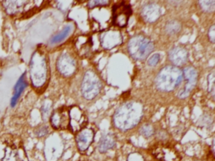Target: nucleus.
<instances>
[{
  "mask_svg": "<svg viewBox=\"0 0 215 161\" xmlns=\"http://www.w3.org/2000/svg\"><path fill=\"white\" fill-rule=\"evenodd\" d=\"M143 115L144 108L140 103L137 101L128 102L116 110L113 122L117 129L126 131L135 128L141 120Z\"/></svg>",
  "mask_w": 215,
  "mask_h": 161,
  "instance_id": "nucleus-1",
  "label": "nucleus"
},
{
  "mask_svg": "<svg viewBox=\"0 0 215 161\" xmlns=\"http://www.w3.org/2000/svg\"><path fill=\"white\" fill-rule=\"evenodd\" d=\"M48 63L46 56L41 51H36L32 55L30 62V78L33 87L42 88L47 82Z\"/></svg>",
  "mask_w": 215,
  "mask_h": 161,
  "instance_id": "nucleus-2",
  "label": "nucleus"
},
{
  "mask_svg": "<svg viewBox=\"0 0 215 161\" xmlns=\"http://www.w3.org/2000/svg\"><path fill=\"white\" fill-rule=\"evenodd\" d=\"M183 80V72L179 67L166 66L163 67L156 78V86L161 92L173 91Z\"/></svg>",
  "mask_w": 215,
  "mask_h": 161,
  "instance_id": "nucleus-3",
  "label": "nucleus"
},
{
  "mask_svg": "<svg viewBox=\"0 0 215 161\" xmlns=\"http://www.w3.org/2000/svg\"><path fill=\"white\" fill-rule=\"evenodd\" d=\"M154 43L151 39L145 35H135L128 44V51L134 59L142 61L154 51Z\"/></svg>",
  "mask_w": 215,
  "mask_h": 161,
  "instance_id": "nucleus-4",
  "label": "nucleus"
},
{
  "mask_svg": "<svg viewBox=\"0 0 215 161\" xmlns=\"http://www.w3.org/2000/svg\"><path fill=\"white\" fill-rule=\"evenodd\" d=\"M24 149L14 140L7 139H0V161H25Z\"/></svg>",
  "mask_w": 215,
  "mask_h": 161,
  "instance_id": "nucleus-5",
  "label": "nucleus"
},
{
  "mask_svg": "<svg viewBox=\"0 0 215 161\" xmlns=\"http://www.w3.org/2000/svg\"><path fill=\"white\" fill-rule=\"evenodd\" d=\"M102 82L98 76L93 71H87L84 74L81 85V90L83 97L87 100L95 98L101 92Z\"/></svg>",
  "mask_w": 215,
  "mask_h": 161,
  "instance_id": "nucleus-6",
  "label": "nucleus"
},
{
  "mask_svg": "<svg viewBox=\"0 0 215 161\" xmlns=\"http://www.w3.org/2000/svg\"><path fill=\"white\" fill-rule=\"evenodd\" d=\"M132 14L131 6L126 2L119 3L113 7V23L119 28H125Z\"/></svg>",
  "mask_w": 215,
  "mask_h": 161,
  "instance_id": "nucleus-7",
  "label": "nucleus"
},
{
  "mask_svg": "<svg viewBox=\"0 0 215 161\" xmlns=\"http://www.w3.org/2000/svg\"><path fill=\"white\" fill-rule=\"evenodd\" d=\"M56 68L62 76L65 77H70L76 72L77 64L72 56L67 53H63L58 57Z\"/></svg>",
  "mask_w": 215,
  "mask_h": 161,
  "instance_id": "nucleus-8",
  "label": "nucleus"
},
{
  "mask_svg": "<svg viewBox=\"0 0 215 161\" xmlns=\"http://www.w3.org/2000/svg\"><path fill=\"white\" fill-rule=\"evenodd\" d=\"M1 4L7 14L10 16H16L29 12L30 9V7H34L35 5V2L24 0L4 1L1 3Z\"/></svg>",
  "mask_w": 215,
  "mask_h": 161,
  "instance_id": "nucleus-9",
  "label": "nucleus"
},
{
  "mask_svg": "<svg viewBox=\"0 0 215 161\" xmlns=\"http://www.w3.org/2000/svg\"><path fill=\"white\" fill-rule=\"evenodd\" d=\"M50 123L55 129H70V108H59L51 115Z\"/></svg>",
  "mask_w": 215,
  "mask_h": 161,
  "instance_id": "nucleus-10",
  "label": "nucleus"
},
{
  "mask_svg": "<svg viewBox=\"0 0 215 161\" xmlns=\"http://www.w3.org/2000/svg\"><path fill=\"white\" fill-rule=\"evenodd\" d=\"M182 72H183V79H185V87L183 90L178 93V97L180 98H186L195 88L198 82V76L197 71L191 66L185 68Z\"/></svg>",
  "mask_w": 215,
  "mask_h": 161,
  "instance_id": "nucleus-11",
  "label": "nucleus"
},
{
  "mask_svg": "<svg viewBox=\"0 0 215 161\" xmlns=\"http://www.w3.org/2000/svg\"><path fill=\"white\" fill-rule=\"evenodd\" d=\"M95 132L92 128L85 127L80 130L76 137V143L79 150L82 152L87 150L93 142Z\"/></svg>",
  "mask_w": 215,
  "mask_h": 161,
  "instance_id": "nucleus-12",
  "label": "nucleus"
},
{
  "mask_svg": "<svg viewBox=\"0 0 215 161\" xmlns=\"http://www.w3.org/2000/svg\"><path fill=\"white\" fill-rule=\"evenodd\" d=\"M86 123L87 119L82 110L77 107L70 108V129L72 132H79L83 129Z\"/></svg>",
  "mask_w": 215,
  "mask_h": 161,
  "instance_id": "nucleus-13",
  "label": "nucleus"
},
{
  "mask_svg": "<svg viewBox=\"0 0 215 161\" xmlns=\"http://www.w3.org/2000/svg\"><path fill=\"white\" fill-rule=\"evenodd\" d=\"M100 42L104 49L110 50L122 43V35L119 31L110 30L102 35Z\"/></svg>",
  "mask_w": 215,
  "mask_h": 161,
  "instance_id": "nucleus-14",
  "label": "nucleus"
},
{
  "mask_svg": "<svg viewBox=\"0 0 215 161\" xmlns=\"http://www.w3.org/2000/svg\"><path fill=\"white\" fill-rule=\"evenodd\" d=\"M161 7L156 3H149L143 6L141 9V16L143 19L149 23L156 22L161 16Z\"/></svg>",
  "mask_w": 215,
  "mask_h": 161,
  "instance_id": "nucleus-15",
  "label": "nucleus"
},
{
  "mask_svg": "<svg viewBox=\"0 0 215 161\" xmlns=\"http://www.w3.org/2000/svg\"><path fill=\"white\" fill-rule=\"evenodd\" d=\"M168 56L174 66L177 67L187 62L188 59V51L184 47L176 46L169 51Z\"/></svg>",
  "mask_w": 215,
  "mask_h": 161,
  "instance_id": "nucleus-16",
  "label": "nucleus"
},
{
  "mask_svg": "<svg viewBox=\"0 0 215 161\" xmlns=\"http://www.w3.org/2000/svg\"><path fill=\"white\" fill-rule=\"evenodd\" d=\"M155 155L161 161H180L181 158L177 152L170 147L158 148L155 152Z\"/></svg>",
  "mask_w": 215,
  "mask_h": 161,
  "instance_id": "nucleus-17",
  "label": "nucleus"
},
{
  "mask_svg": "<svg viewBox=\"0 0 215 161\" xmlns=\"http://www.w3.org/2000/svg\"><path fill=\"white\" fill-rule=\"evenodd\" d=\"M116 144V138L113 134H107L105 135L102 136L100 139L98 149L100 153L104 154L109 150L112 149Z\"/></svg>",
  "mask_w": 215,
  "mask_h": 161,
  "instance_id": "nucleus-18",
  "label": "nucleus"
},
{
  "mask_svg": "<svg viewBox=\"0 0 215 161\" xmlns=\"http://www.w3.org/2000/svg\"><path fill=\"white\" fill-rule=\"evenodd\" d=\"M27 82L25 81V73H24L22 76H21L20 79L18 80L17 83H16L15 87H14V94H13V97L11 98L10 105L12 108H14L17 104V102L20 98V97L21 96L22 92H24L25 88L26 87Z\"/></svg>",
  "mask_w": 215,
  "mask_h": 161,
  "instance_id": "nucleus-19",
  "label": "nucleus"
},
{
  "mask_svg": "<svg viewBox=\"0 0 215 161\" xmlns=\"http://www.w3.org/2000/svg\"><path fill=\"white\" fill-rule=\"evenodd\" d=\"M91 40L89 38L86 36H80L77 40L76 42V46L79 55L80 56H87L88 54L90 52L91 50Z\"/></svg>",
  "mask_w": 215,
  "mask_h": 161,
  "instance_id": "nucleus-20",
  "label": "nucleus"
},
{
  "mask_svg": "<svg viewBox=\"0 0 215 161\" xmlns=\"http://www.w3.org/2000/svg\"><path fill=\"white\" fill-rule=\"evenodd\" d=\"M72 27L71 25L66 26L62 31L60 32V33H58L57 35H56L55 36H53L51 39L50 44L54 45V44H57V43L63 41L70 35V33L72 32Z\"/></svg>",
  "mask_w": 215,
  "mask_h": 161,
  "instance_id": "nucleus-21",
  "label": "nucleus"
},
{
  "mask_svg": "<svg viewBox=\"0 0 215 161\" xmlns=\"http://www.w3.org/2000/svg\"><path fill=\"white\" fill-rule=\"evenodd\" d=\"M166 32L167 33L168 35H176L177 34L181 29H182V25L181 23L177 20H172L170 22H168L167 24L166 25Z\"/></svg>",
  "mask_w": 215,
  "mask_h": 161,
  "instance_id": "nucleus-22",
  "label": "nucleus"
},
{
  "mask_svg": "<svg viewBox=\"0 0 215 161\" xmlns=\"http://www.w3.org/2000/svg\"><path fill=\"white\" fill-rule=\"evenodd\" d=\"M199 5L201 9L205 12H214L215 9V1L214 0H208V1H199Z\"/></svg>",
  "mask_w": 215,
  "mask_h": 161,
  "instance_id": "nucleus-23",
  "label": "nucleus"
},
{
  "mask_svg": "<svg viewBox=\"0 0 215 161\" xmlns=\"http://www.w3.org/2000/svg\"><path fill=\"white\" fill-rule=\"evenodd\" d=\"M140 133L142 136H144L145 138H150L155 133V129L153 128L152 125L151 124H145L142 126L140 129Z\"/></svg>",
  "mask_w": 215,
  "mask_h": 161,
  "instance_id": "nucleus-24",
  "label": "nucleus"
},
{
  "mask_svg": "<svg viewBox=\"0 0 215 161\" xmlns=\"http://www.w3.org/2000/svg\"><path fill=\"white\" fill-rule=\"evenodd\" d=\"M109 4V1H106V0H93L88 3V6L89 9H93L98 6L104 7V6L108 5Z\"/></svg>",
  "mask_w": 215,
  "mask_h": 161,
  "instance_id": "nucleus-25",
  "label": "nucleus"
},
{
  "mask_svg": "<svg viewBox=\"0 0 215 161\" xmlns=\"http://www.w3.org/2000/svg\"><path fill=\"white\" fill-rule=\"evenodd\" d=\"M160 60H161V56H160V54L156 53V54L152 55L151 57L149 58L147 63L150 66H156L158 63L160 62Z\"/></svg>",
  "mask_w": 215,
  "mask_h": 161,
  "instance_id": "nucleus-26",
  "label": "nucleus"
},
{
  "mask_svg": "<svg viewBox=\"0 0 215 161\" xmlns=\"http://www.w3.org/2000/svg\"><path fill=\"white\" fill-rule=\"evenodd\" d=\"M208 91L212 96H214V72L210 73V75L208 77Z\"/></svg>",
  "mask_w": 215,
  "mask_h": 161,
  "instance_id": "nucleus-27",
  "label": "nucleus"
},
{
  "mask_svg": "<svg viewBox=\"0 0 215 161\" xmlns=\"http://www.w3.org/2000/svg\"><path fill=\"white\" fill-rule=\"evenodd\" d=\"M51 106V102H50L49 100H46V102L43 103L41 108V112L43 116L47 115V113H49V111H50Z\"/></svg>",
  "mask_w": 215,
  "mask_h": 161,
  "instance_id": "nucleus-28",
  "label": "nucleus"
},
{
  "mask_svg": "<svg viewBox=\"0 0 215 161\" xmlns=\"http://www.w3.org/2000/svg\"><path fill=\"white\" fill-rule=\"evenodd\" d=\"M48 134V129L46 127H41L35 131V134L38 137H43V136L46 135Z\"/></svg>",
  "mask_w": 215,
  "mask_h": 161,
  "instance_id": "nucleus-29",
  "label": "nucleus"
},
{
  "mask_svg": "<svg viewBox=\"0 0 215 161\" xmlns=\"http://www.w3.org/2000/svg\"><path fill=\"white\" fill-rule=\"evenodd\" d=\"M208 39H209V40L212 43H214V40H215V26L214 25H212L210 27V29L208 30Z\"/></svg>",
  "mask_w": 215,
  "mask_h": 161,
  "instance_id": "nucleus-30",
  "label": "nucleus"
}]
</instances>
